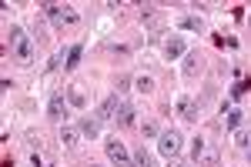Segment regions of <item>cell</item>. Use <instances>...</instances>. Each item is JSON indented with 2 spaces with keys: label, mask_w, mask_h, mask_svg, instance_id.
<instances>
[{
  "label": "cell",
  "mask_w": 251,
  "mask_h": 167,
  "mask_svg": "<svg viewBox=\"0 0 251 167\" xmlns=\"http://www.w3.org/2000/svg\"><path fill=\"white\" fill-rule=\"evenodd\" d=\"M181 144H184V137H181V130H161V137H157V150H161V157L164 161H174L177 154H181Z\"/></svg>",
  "instance_id": "2"
},
{
  "label": "cell",
  "mask_w": 251,
  "mask_h": 167,
  "mask_svg": "<svg viewBox=\"0 0 251 167\" xmlns=\"http://www.w3.org/2000/svg\"><path fill=\"white\" fill-rule=\"evenodd\" d=\"M131 164H134V167H154V157H151L148 150L141 147V150L134 154V157H131Z\"/></svg>",
  "instance_id": "17"
},
{
  "label": "cell",
  "mask_w": 251,
  "mask_h": 167,
  "mask_svg": "<svg viewBox=\"0 0 251 167\" xmlns=\"http://www.w3.org/2000/svg\"><path fill=\"white\" fill-rule=\"evenodd\" d=\"M201 111H204V100H191V97H181V100H177V114H181L184 120H191V124L201 117Z\"/></svg>",
  "instance_id": "5"
},
{
  "label": "cell",
  "mask_w": 251,
  "mask_h": 167,
  "mask_svg": "<svg viewBox=\"0 0 251 167\" xmlns=\"http://www.w3.org/2000/svg\"><path fill=\"white\" fill-rule=\"evenodd\" d=\"M131 84H134L131 77H117V80H114V94H117V97H121V94H127V91H131Z\"/></svg>",
  "instance_id": "22"
},
{
  "label": "cell",
  "mask_w": 251,
  "mask_h": 167,
  "mask_svg": "<svg viewBox=\"0 0 251 167\" xmlns=\"http://www.w3.org/2000/svg\"><path fill=\"white\" fill-rule=\"evenodd\" d=\"M181 71H184V77H188V80H194V77H198L201 71H204V57L198 54V50L184 54V67H181Z\"/></svg>",
  "instance_id": "7"
},
{
  "label": "cell",
  "mask_w": 251,
  "mask_h": 167,
  "mask_svg": "<svg viewBox=\"0 0 251 167\" xmlns=\"http://www.w3.org/2000/svg\"><path fill=\"white\" fill-rule=\"evenodd\" d=\"M91 167H104V164H91Z\"/></svg>",
  "instance_id": "29"
},
{
  "label": "cell",
  "mask_w": 251,
  "mask_h": 167,
  "mask_svg": "<svg viewBox=\"0 0 251 167\" xmlns=\"http://www.w3.org/2000/svg\"><path fill=\"white\" fill-rule=\"evenodd\" d=\"M245 154H248V161H251V147H248V150H245Z\"/></svg>",
  "instance_id": "27"
},
{
  "label": "cell",
  "mask_w": 251,
  "mask_h": 167,
  "mask_svg": "<svg viewBox=\"0 0 251 167\" xmlns=\"http://www.w3.org/2000/svg\"><path fill=\"white\" fill-rule=\"evenodd\" d=\"M47 117L54 120V124H64L67 120V100H64V94H50V100H47Z\"/></svg>",
  "instance_id": "4"
},
{
  "label": "cell",
  "mask_w": 251,
  "mask_h": 167,
  "mask_svg": "<svg viewBox=\"0 0 251 167\" xmlns=\"http://www.w3.org/2000/svg\"><path fill=\"white\" fill-rule=\"evenodd\" d=\"M164 57H168V60H177V57H184V40H181V37L164 40Z\"/></svg>",
  "instance_id": "11"
},
{
  "label": "cell",
  "mask_w": 251,
  "mask_h": 167,
  "mask_svg": "<svg viewBox=\"0 0 251 167\" xmlns=\"http://www.w3.org/2000/svg\"><path fill=\"white\" fill-rule=\"evenodd\" d=\"M177 27H181V30H194V34H204V20L201 17H181Z\"/></svg>",
  "instance_id": "14"
},
{
  "label": "cell",
  "mask_w": 251,
  "mask_h": 167,
  "mask_svg": "<svg viewBox=\"0 0 251 167\" xmlns=\"http://www.w3.org/2000/svg\"><path fill=\"white\" fill-rule=\"evenodd\" d=\"M104 150H107V161H111L114 167H134V164H131V157H127V150H124V144H121L117 137H114V141H107Z\"/></svg>",
  "instance_id": "3"
},
{
  "label": "cell",
  "mask_w": 251,
  "mask_h": 167,
  "mask_svg": "<svg viewBox=\"0 0 251 167\" xmlns=\"http://www.w3.org/2000/svg\"><path fill=\"white\" fill-rule=\"evenodd\" d=\"M144 137H161V127H157V120H144Z\"/></svg>",
  "instance_id": "23"
},
{
  "label": "cell",
  "mask_w": 251,
  "mask_h": 167,
  "mask_svg": "<svg viewBox=\"0 0 251 167\" xmlns=\"http://www.w3.org/2000/svg\"><path fill=\"white\" fill-rule=\"evenodd\" d=\"M27 37V34H24V27H17V24H10V30H7V44H10V47H17L20 40Z\"/></svg>",
  "instance_id": "20"
},
{
  "label": "cell",
  "mask_w": 251,
  "mask_h": 167,
  "mask_svg": "<svg viewBox=\"0 0 251 167\" xmlns=\"http://www.w3.org/2000/svg\"><path fill=\"white\" fill-rule=\"evenodd\" d=\"M248 91H251V80H238V84L231 87V97H234V100H241Z\"/></svg>",
  "instance_id": "21"
},
{
  "label": "cell",
  "mask_w": 251,
  "mask_h": 167,
  "mask_svg": "<svg viewBox=\"0 0 251 167\" xmlns=\"http://www.w3.org/2000/svg\"><path fill=\"white\" fill-rule=\"evenodd\" d=\"M225 124H228V130L234 134V130L245 124V111H241V107H231V111H228V120H225Z\"/></svg>",
  "instance_id": "13"
},
{
  "label": "cell",
  "mask_w": 251,
  "mask_h": 167,
  "mask_svg": "<svg viewBox=\"0 0 251 167\" xmlns=\"http://www.w3.org/2000/svg\"><path fill=\"white\" fill-rule=\"evenodd\" d=\"M201 154H204V141L194 137V141H191V157H194V161H201Z\"/></svg>",
  "instance_id": "24"
},
{
  "label": "cell",
  "mask_w": 251,
  "mask_h": 167,
  "mask_svg": "<svg viewBox=\"0 0 251 167\" xmlns=\"http://www.w3.org/2000/svg\"><path fill=\"white\" fill-rule=\"evenodd\" d=\"M30 167H47V164H44V157H40L37 150H34V154H30Z\"/></svg>",
  "instance_id": "25"
},
{
  "label": "cell",
  "mask_w": 251,
  "mask_h": 167,
  "mask_svg": "<svg viewBox=\"0 0 251 167\" xmlns=\"http://www.w3.org/2000/svg\"><path fill=\"white\" fill-rule=\"evenodd\" d=\"M234 144H238L241 150H248V147H251V130L238 127V130H234Z\"/></svg>",
  "instance_id": "19"
},
{
  "label": "cell",
  "mask_w": 251,
  "mask_h": 167,
  "mask_svg": "<svg viewBox=\"0 0 251 167\" xmlns=\"http://www.w3.org/2000/svg\"><path fill=\"white\" fill-rule=\"evenodd\" d=\"M40 7H44V14L50 17L54 27H71V24H77V10L67 7V3H50V0H47V3H40Z\"/></svg>",
  "instance_id": "1"
},
{
  "label": "cell",
  "mask_w": 251,
  "mask_h": 167,
  "mask_svg": "<svg viewBox=\"0 0 251 167\" xmlns=\"http://www.w3.org/2000/svg\"><path fill=\"white\" fill-rule=\"evenodd\" d=\"M14 57H17V64H30L34 60V37H24L14 47Z\"/></svg>",
  "instance_id": "9"
},
{
  "label": "cell",
  "mask_w": 251,
  "mask_h": 167,
  "mask_svg": "<svg viewBox=\"0 0 251 167\" xmlns=\"http://www.w3.org/2000/svg\"><path fill=\"white\" fill-rule=\"evenodd\" d=\"M67 104H71V107H77V111H84V107H87V97H84L77 87H67Z\"/></svg>",
  "instance_id": "16"
},
{
  "label": "cell",
  "mask_w": 251,
  "mask_h": 167,
  "mask_svg": "<svg viewBox=\"0 0 251 167\" xmlns=\"http://www.w3.org/2000/svg\"><path fill=\"white\" fill-rule=\"evenodd\" d=\"M117 111H121V100H117V94H107V97L100 100V107H97V120H114Z\"/></svg>",
  "instance_id": "6"
},
{
  "label": "cell",
  "mask_w": 251,
  "mask_h": 167,
  "mask_svg": "<svg viewBox=\"0 0 251 167\" xmlns=\"http://www.w3.org/2000/svg\"><path fill=\"white\" fill-rule=\"evenodd\" d=\"M80 54H84V47H80V44H74V47L67 50V60H64V71H74V67L80 64Z\"/></svg>",
  "instance_id": "15"
},
{
  "label": "cell",
  "mask_w": 251,
  "mask_h": 167,
  "mask_svg": "<svg viewBox=\"0 0 251 167\" xmlns=\"http://www.w3.org/2000/svg\"><path fill=\"white\" fill-rule=\"evenodd\" d=\"M77 127H80V137H87V141H97V134H100V120L87 114V117H80Z\"/></svg>",
  "instance_id": "8"
},
{
  "label": "cell",
  "mask_w": 251,
  "mask_h": 167,
  "mask_svg": "<svg viewBox=\"0 0 251 167\" xmlns=\"http://www.w3.org/2000/svg\"><path fill=\"white\" fill-rule=\"evenodd\" d=\"M174 167H188V164H174Z\"/></svg>",
  "instance_id": "28"
},
{
  "label": "cell",
  "mask_w": 251,
  "mask_h": 167,
  "mask_svg": "<svg viewBox=\"0 0 251 167\" xmlns=\"http://www.w3.org/2000/svg\"><path fill=\"white\" fill-rule=\"evenodd\" d=\"M134 91H141V94H151V91H154V77L141 74V77L134 80Z\"/></svg>",
  "instance_id": "18"
},
{
  "label": "cell",
  "mask_w": 251,
  "mask_h": 167,
  "mask_svg": "<svg viewBox=\"0 0 251 167\" xmlns=\"http://www.w3.org/2000/svg\"><path fill=\"white\" fill-rule=\"evenodd\" d=\"M134 107H131V104H121V111H117V117H114V124H117V127H121V130H124V127H134Z\"/></svg>",
  "instance_id": "10"
},
{
  "label": "cell",
  "mask_w": 251,
  "mask_h": 167,
  "mask_svg": "<svg viewBox=\"0 0 251 167\" xmlns=\"http://www.w3.org/2000/svg\"><path fill=\"white\" fill-rule=\"evenodd\" d=\"M80 141V127H71V124H60V144L64 147H74Z\"/></svg>",
  "instance_id": "12"
},
{
  "label": "cell",
  "mask_w": 251,
  "mask_h": 167,
  "mask_svg": "<svg viewBox=\"0 0 251 167\" xmlns=\"http://www.w3.org/2000/svg\"><path fill=\"white\" fill-rule=\"evenodd\" d=\"M27 144H30V147H40V137H37V134H34V130L27 134Z\"/></svg>",
  "instance_id": "26"
}]
</instances>
